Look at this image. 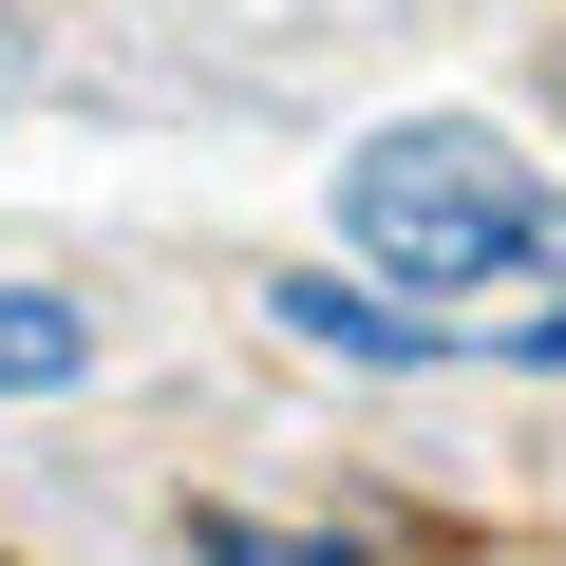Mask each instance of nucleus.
Instances as JSON below:
<instances>
[{"label":"nucleus","instance_id":"nucleus-1","mask_svg":"<svg viewBox=\"0 0 566 566\" xmlns=\"http://www.w3.org/2000/svg\"><path fill=\"white\" fill-rule=\"evenodd\" d=\"M340 227H359L397 283H510V264H547V170H510L491 133L416 114V133H378V151L340 170Z\"/></svg>","mask_w":566,"mask_h":566},{"label":"nucleus","instance_id":"nucleus-2","mask_svg":"<svg viewBox=\"0 0 566 566\" xmlns=\"http://www.w3.org/2000/svg\"><path fill=\"white\" fill-rule=\"evenodd\" d=\"M264 322L303 340V359H453V322H397V303H359V283H264Z\"/></svg>","mask_w":566,"mask_h":566},{"label":"nucleus","instance_id":"nucleus-3","mask_svg":"<svg viewBox=\"0 0 566 566\" xmlns=\"http://www.w3.org/2000/svg\"><path fill=\"white\" fill-rule=\"evenodd\" d=\"M76 359H95V322H76V303H20V283H0V397H57Z\"/></svg>","mask_w":566,"mask_h":566},{"label":"nucleus","instance_id":"nucleus-4","mask_svg":"<svg viewBox=\"0 0 566 566\" xmlns=\"http://www.w3.org/2000/svg\"><path fill=\"white\" fill-rule=\"evenodd\" d=\"M189 566H359V547H340V528H245V510H208Z\"/></svg>","mask_w":566,"mask_h":566},{"label":"nucleus","instance_id":"nucleus-5","mask_svg":"<svg viewBox=\"0 0 566 566\" xmlns=\"http://www.w3.org/2000/svg\"><path fill=\"white\" fill-rule=\"evenodd\" d=\"M510 359H547V378H566V303H547V322H510Z\"/></svg>","mask_w":566,"mask_h":566}]
</instances>
